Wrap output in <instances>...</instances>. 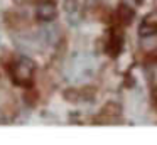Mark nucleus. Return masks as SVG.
Wrapping results in <instances>:
<instances>
[{
    "label": "nucleus",
    "instance_id": "1",
    "mask_svg": "<svg viewBox=\"0 0 157 145\" xmlns=\"http://www.w3.org/2000/svg\"><path fill=\"white\" fill-rule=\"evenodd\" d=\"M32 78V64L29 61H19L14 66V81L17 84H29Z\"/></svg>",
    "mask_w": 157,
    "mask_h": 145
},
{
    "label": "nucleus",
    "instance_id": "2",
    "mask_svg": "<svg viewBox=\"0 0 157 145\" xmlns=\"http://www.w3.org/2000/svg\"><path fill=\"white\" fill-rule=\"evenodd\" d=\"M39 17L42 20H52L56 17V7L52 3H44L39 7Z\"/></svg>",
    "mask_w": 157,
    "mask_h": 145
},
{
    "label": "nucleus",
    "instance_id": "3",
    "mask_svg": "<svg viewBox=\"0 0 157 145\" xmlns=\"http://www.w3.org/2000/svg\"><path fill=\"white\" fill-rule=\"evenodd\" d=\"M118 19L122 20L123 24H130L133 19V10L130 9L128 5H120L118 9Z\"/></svg>",
    "mask_w": 157,
    "mask_h": 145
},
{
    "label": "nucleus",
    "instance_id": "4",
    "mask_svg": "<svg viewBox=\"0 0 157 145\" xmlns=\"http://www.w3.org/2000/svg\"><path fill=\"white\" fill-rule=\"evenodd\" d=\"M154 96H155V98H157V90H155V91H154Z\"/></svg>",
    "mask_w": 157,
    "mask_h": 145
}]
</instances>
